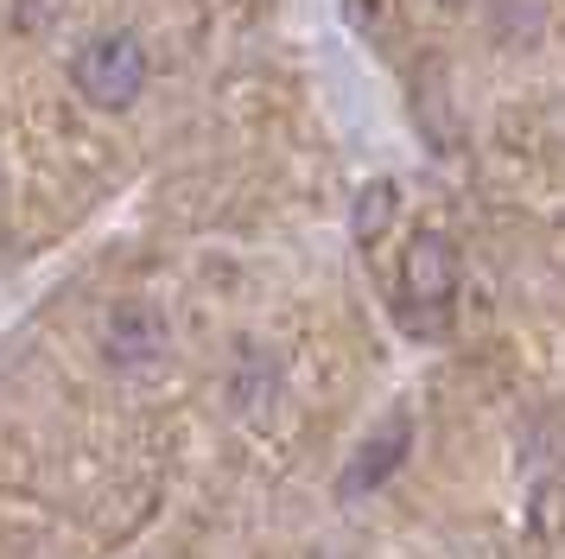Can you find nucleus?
Listing matches in <instances>:
<instances>
[{
  "instance_id": "nucleus-1",
  "label": "nucleus",
  "mask_w": 565,
  "mask_h": 559,
  "mask_svg": "<svg viewBox=\"0 0 565 559\" xmlns=\"http://www.w3.org/2000/svg\"><path fill=\"white\" fill-rule=\"evenodd\" d=\"M451 305H458V249L438 229H419L401 254V325L413 337H445Z\"/></svg>"
},
{
  "instance_id": "nucleus-2",
  "label": "nucleus",
  "mask_w": 565,
  "mask_h": 559,
  "mask_svg": "<svg viewBox=\"0 0 565 559\" xmlns=\"http://www.w3.org/2000/svg\"><path fill=\"white\" fill-rule=\"evenodd\" d=\"M147 45L134 39V32H96L89 45L71 57V76H77V89L96 108H128L140 89H147Z\"/></svg>"
},
{
  "instance_id": "nucleus-3",
  "label": "nucleus",
  "mask_w": 565,
  "mask_h": 559,
  "mask_svg": "<svg viewBox=\"0 0 565 559\" xmlns=\"http://www.w3.org/2000/svg\"><path fill=\"white\" fill-rule=\"evenodd\" d=\"M407 452H413V420H407V413H387L382 426L356 445L350 471L337 477V496H343V503H362L369 489H382V483L407 464Z\"/></svg>"
},
{
  "instance_id": "nucleus-4",
  "label": "nucleus",
  "mask_w": 565,
  "mask_h": 559,
  "mask_svg": "<svg viewBox=\"0 0 565 559\" xmlns=\"http://www.w3.org/2000/svg\"><path fill=\"white\" fill-rule=\"evenodd\" d=\"M166 344H172V330H166V318H159L153 305H115V312H108V325H103L108 362H121V369H147V362L166 356Z\"/></svg>"
},
{
  "instance_id": "nucleus-5",
  "label": "nucleus",
  "mask_w": 565,
  "mask_h": 559,
  "mask_svg": "<svg viewBox=\"0 0 565 559\" xmlns=\"http://www.w3.org/2000/svg\"><path fill=\"white\" fill-rule=\"evenodd\" d=\"M387 210H394V191H387V184H375V191H362V203H356V235H382Z\"/></svg>"
},
{
  "instance_id": "nucleus-6",
  "label": "nucleus",
  "mask_w": 565,
  "mask_h": 559,
  "mask_svg": "<svg viewBox=\"0 0 565 559\" xmlns=\"http://www.w3.org/2000/svg\"><path fill=\"white\" fill-rule=\"evenodd\" d=\"M20 20H26V25H39V20H45V0H26V7H20Z\"/></svg>"
}]
</instances>
